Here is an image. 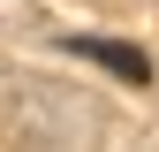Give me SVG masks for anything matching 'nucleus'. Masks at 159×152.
Returning <instances> with one entry per match:
<instances>
[{"label": "nucleus", "mask_w": 159, "mask_h": 152, "mask_svg": "<svg viewBox=\"0 0 159 152\" xmlns=\"http://www.w3.org/2000/svg\"><path fill=\"white\" fill-rule=\"evenodd\" d=\"M68 53H84V61H98V69H114L121 84H144L152 76V61L136 46H114V38H68Z\"/></svg>", "instance_id": "1"}]
</instances>
